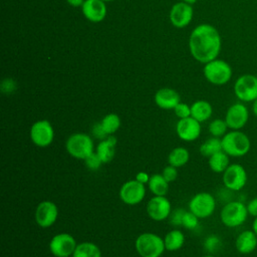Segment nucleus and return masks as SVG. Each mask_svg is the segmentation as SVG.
<instances>
[{
  "label": "nucleus",
  "mask_w": 257,
  "mask_h": 257,
  "mask_svg": "<svg viewBox=\"0 0 257 257\" xmlns=\"http://www.w3.org/2000/svg\"><path fill=\"white\" fill-rule=\"evenodd\" d=\"M221 46L222 39L219 31L208 23L195 27L189 38V49L192 56L204 64L217 58Z\"/></svg>",
  "instance_id": "f257e3e1"
},
{
  "label": "nucleus",
  "mask_w": 257,
  "mask_h": 257,
  "mask_svg": "<svg viewBox=\"0 0 257 257\" xmlns=\"http://www.w3.org/2000/svg\"><path fill=\"white\" fill-rule=\"evenodd\" d=\"M222 151L230 158H242L246 156L251 149V141L242 130H230L221 138Z\"/></svg>",
  "instance_id": "f03ea898"
},
{
  "label": "nucleus",
  "mask_w": 257,
  "mask_h": 257,
  "mask_svg": "<svg viewBox=\"0 0 257 257\" xmlns=\"http://www.w3.org/2000/svg\"><path fill=\"white\" fill-rule=\"evenodd\" d=\"M249 217L246 204L240 200H232L223 205L220 211V220L228 228L242 226Z\"/></svg>",
  "instance_id": "7ed1b4c3"
},
{
  "label": "nucleus",
  "mask_w": 257,
  "mask_h": 257,
  "mask_svg": "<svg viewBox=\"0 0 257 257\" xmlns=\"http://www.w3.org/2000/svg\"><path fill=\"white\" fill-rule=\"evenodd\" d=\"M135 248L141 257H161L166 250L164 239L152 232L140 234L135 241Z\"/></svg>",
  "instance_id": "20e7f679"
},
{
  "label": "nucleus",
  "mask_w": 257,
  "mask_h": 257,
  "mask_svg": "<svg viewBox=\"0 0 257 257\" xmlns=\"http://www.w3.org/2000/svg\"><path fill=\"white\" fill-rule=\"evenodd\" d=\"M65 149L70 157L84 161L94 152V143L89 135L85 133H74L67 138Z\"/></svg>",
  "instance_id": "39448f33"
},
{
  "label": "nucleus",
  "mask_w": 257,
  "mask_h": 257,
  "mask_svg": "<svg viewBox=\"0 0 257 257\" xmlns=\"http://www.w3.org/2000/svg\"><path fill=\"white\" fill-rule=\"evenodd\" d=\"M203 72L205 78L214 85L228 83L233 74L231 65L227 61L218 58L205 63Z\"/></svg>",
  "instance_id": "423d86ee"
},
{
  "label": "nucleus",
  "mask_w": 257,
  "mask_h": 257,
  "mask_svg": "<svg viewBox=\"0 0 257 257\" xmlns=\"http://www.w3.org/2000/svg\"><path fill=\"white\" fill-rule=\"evenodd\" d=\"M188 205L189 211L195 214L199 219H205L214 214L217 201L211 193L200 192L191 198Z\"/></svg>",
  "instance_id": "0eeeda50"
},
{
  "label": "nucleus",
  "mask_w": 257,
  "mask_h": 257,
  "mask_svg": "<svg viewBox=\"0 0 257 257\" xmlns=\"http://www.w3.org/2000/svg\"><path fill=\"white\" fill-rule=\"evenodd\" d=\"M233 90L239 101L253 102L257 98V76L250 73L239 76L234 83Z\"/></svg>",
  "instance_id": "6e6552de"
},
{
  "label": "nucleus",
  "mask_w": 257,
  "mask_h": 257,
  "mask_svg": "<svg viewBox=\"0 0 257 257\" xmlns=\"http://www.w3.org/2000/svg\"><path fill=\"white\" fill-rule=\"evenodd\" d=\"M222 181L225 188L233 192H239L246 186L248 175L242 165L233 163L222 174Z\"/></svg>",
  "instance_id": "1a4fd4ad"
},
{
  "label": "nucleus",
  "mask_w": 257,
  "mask_h": 257,
  "mask_svg": "<svg viewBox=\"0 0 257 257\" xmlns=\"http://www.w3.org/2000/svg\"><path fill=\"white\" fill-rule=\"evenodd\" d=\"M29 137L35 146L46 148L50 146L54 140V128L49 120L39 119L30 126Z\"/></svg>",
  "instance_id": "9d476101"
},
{
  "label": "nucleus",
  "mask_w": 257,
  "mask_h": 257,
  "mask_svg": "<svg viewBox=\"0 0 257 257\" xmlns=\"http://www.w3.org/2000/svg\"><path fill=\"white\" fill-rule=\"evenodd\" d=\"M76 245L77 243L71 234L58 233L50 239L48 247L54 257H71Z\"/></svg>",
  "instance_id": "9b49d317"
},
{
  "label": "nucleus",
  "mask_w": 257,
  "mask_h": 257,
  "mask_svg": "<svg viewBox=\"0 0 257 257\" xmlns=\"http://www.w3.org/2000/svg\"><path fill=\"white\" fill-rule=\"evenodd\" d=\"M249 117L250 112L247 105L242 101H238L227 108L224 119L229 130L239 131L247 124Z\"/></svg>",
  "instance_id": "f8f14e48"
},
{
  "label": "nucleus",
  "mask_w": 257,
  "mask_h": 257,
  "mask_svg": "<svg viewBox=\"0 0 257 257\" xmlns=\"http://www.w3.org/2000/svg\"><path fill=\"white\" fill-rule=\"evenodd\" d=\"M146 186L135 180H130L123 183L119 189L118 196L122 203L135 206L140 204L146 196Z\"/></svg>",
  "instance_id": "ddd939ff"
},
{
  "label": "nucleus",
  "mask_w": 257,
  "mask_h": 257,
  "mask_svg": "<svg viewBox=\"0 0 257 257\" xmlns=\"http://www.w3.org/2000/svg\"><path fill=\"white\" fill-rule=\"evenodd\" d=\"M148 216L157 222L168 219L172 213V205L166 196H154L146 206Z\"/></svg>",
  "instance_id": "4468645a"
},
{
  "label": "nucleus",
  "mask_w": 257,
  "mask_h": 257,
  "mask_svg": "<svg viewBox=\"0 0 257 257\" xmlns=\"http://www.w3.org/2000/svg\"><path fill=\"white\" fill-rule=\"evenodd\" d=\"M35 222L41 228H48L52 226L58 218L57 205L52 201H42L35 209Z\"/></svg>",
  "instance_id": "2eb2a0df"
},
{
  "label": "nucleus",
  "mask_w": 257,
  "mask_h": 257,
  "mask_svg": "<svg viewBox=\"0 0 257 257\" xmlns=\"http://www.w3.org/2000/svg\"><path fill=\"white\" fill-rule=\"evenodd\" d=\"M176 133L179 139L185 142H194L196 141L202 133L201 122L195 119L192 116L181 118L177 121Z\"/></svg>",
  "instance_id": "dca6fc26"
},
{
  "label": "nucleus",
  "mask_w": 257,
  "mask_h": 257,
  "mask_svg": "<svg viewBox=\"0 0 257 257\" xmlns=\"http://www.w3.org/2000/svg\"><path fill=\"white\" fill-rule=\"evenodd\" d=\"M193 8L186 2H178L174 4L170 11V21L177 28H183L190 24L193 19Z\"/></svg>",
  "instance_id": "f3484780"
},
{
  "label": "nucleus",
  "mask_w": 257,
  "mask_h": 257,
  "mask_svg": "<svg viewBox=\"0 0 257 257\" xmlns=\"http://www.w3.org/2000/svg\"><path fill=\"white\" fill-rule=\"evenodd\" d=\"M82 14L90 22H100L106 16V5L102 0H84L81 6Z\"/></svg>",
  "instance_id": "a211bd4d"
},
{
  "label": "nucleus",
  "mask_w": 257,
  "mask_h": 257,
  "mask_svg": "<svg viewBox=\"0 0 257 257\" xmlns=\"http://www.w3.org/2000/svg\"><path fill=\"white\" fill-rule=\"evenodd\" d=\"M235 248L242 255L253 253L257 248V236L252 229L241 231L235 239Z\"/></svg>",
  "instance_id": "6ab92c4d"
},
{
  "label": "nucleus",
  "mask_w": 257,
  "mask_h": 257,
  "mask_svg": "<svg viewBox=\"0 0 257 257\" xmlns=\"http://www.w3.org/2000/svg\"><path fill=\"white\" fill-rule=\"evenodd\" d=\"M155 102L162 109H174L181 101L179 93L170 87H163L155 93Z\"/></svg>",
  "instance_id": "aec40b11"
},
{
  "label": "nucleus",
  "mask_w": 257,
  "mask_h": 257,
  "mask_svg": "<svg viewBox=\"0 0 257 257\" xmlns=\"http://www.w3.org/2000/svg\"><path fill=\"white\" fill-rule=\"evenodd\" d=\"M116 138L113 136H108L107 138L100 140L96 146L95 153L101 160L103 164H107L112 161L115 154Z\"/></svg>",
  "instance_id": "412c9836"
},
{
  "label": "nucleus",
  "mask_w": 257,
  "mask_h": 257,
  "mask_svg": "<svg viewBox=\"0 0 257 257\" xmlns=\"http://www.w3.org/2000/svg\"><path fill=\"white\" fill-rule=\"evenodd\" d=\"M213 114L212 104L204 99L196 100L191 105V116L200 122L208 120Z\"/></svg>",
  "instance_id": "4be33fe9"
},
{
  "label": "nucleus",
  "mask_w": 257,
  "mask_h": 257,
  "mask_svg": "<svg viewBox=\"0 0 257 257\" xmlns=\"http://www.w3.org/2000/svg\"><path fill=\"white\" fill-rule=\"evenodd\" d=\"M208 165L212 172L223 174L230 165V157L224 151H220L208 158Z\"/></svg>",
  "instance_id": "5701e85b"
},
{
  "label": "nucleus",
  "mask_w": 257,
  "mask_h": 257,
  "mask_svg": "<svg viewBox=\"0 0 257 257\" xmlns=\"http://www.w3.org/2000/svg\"><path fill=\"white\" fill-rule=\"evenodd\" d=\"M164 243L166 250L177 251L181 249L185 244V235L179 229H173L169 231L164 237Z\"/></svg>",
  "instance_id": "b1692460"
},
{
  "label": "nucleus",
  "mask_w": 257,
  "mask_h": 257,
  "mask_svg": "<svg viewBox=\"0 0 257 257\" xmlns=\"http://www.w3.org/2000/svg\"><path fill=\"white\" fill-rule=\"evenodd\" d=\"M169 184L162 174H154L148 183V188L154 196H166L169 192Z\"/></svg>",
  "instance_id": "393cba45"
},
{
  "label": "nucleus",
  "mask_w": 257,
  "mask_h": 257,
  "mask_svg": "<svg viewBox=\"0 0 257 257\" xmlns=\"http://www.w3.org/2000/svg\"><path fill=\"white\" fill-rule=\"evenodd\" d=\"M71 257H101V251L95 243L84 241L77 243Z\"/></svg>",
  "instance_id": "a878e982"
},
{
  "label": "nucleus",
  "mask_w": 257,
  "mask_h": 257,
  "mask_svg": "<svg viewBox=\"0 0 257 257\" xmlns=\"http://www.w3.org/2000/svg\"><path fill=\"white\" fill-rule=\"evenodd\" d=\"M190 159L189 151L184 147H177L173 149L168 156V163L176 168H181L185 166Z\"/></svg>",
  "instance_id": "bb28decb"
},
{
  "label": "nucleus",
  "mask_w": 257,
  "mask_h": 257,
  "mask_svg": "<svg viewBox=\"0 0 257 257\" xmlns=\"http://www.w3.org/2000/svg\"><path fill=\"white\" fill-rule=\"evenodd\" d=\"M104 133L107 136H113L114 133H116L121 124V120L118 114L114 113V112H110L105 114L101 120L99 121Z\"/></svg>",
  "instance_id": "cd10ccee"
},
{
  "label": "nucleus",
  "mask_w": 257,
  "mask_h": 257,
  "mask_svg": "<svg viewBox=\"0 0 257 257\" xmlns=\"http://www.w3.org/2000/svg\"><path fill=\"white\" fill-rule=\"evenodd\" d=\"M199 151L203 157L210 158L212 155L222 151V144L220 138L211 137L203 142L199 148Z\"/></svg>",
  "instance_id": "c85d7f7f"
},
{
  "label": "nucleus",
  "mask_w": 257,
  "mask_h": 257,
  "mask_svg": "<svg viewBox=\"0 0 257 257\" xmlns=\"http://www.w3.org/2000/svg\"><path fill=\"white\" fill-rule=\"evenodd\" d=\"M228 130L229 127L225 119H222V118H215L208 125V131L210 135L215 138H220V139L223 138L228 132Z\"/></svg>",
  "instance_id": "c756f323"
},
{
  "label": "nucleus",
  "mask_w": 257,
  "mask_h": 257,
  "mask_svg": "<svg viewBox=\"0 0 257 257\" xmlns=\"http://www.w3.org/2000/svg\"><path fill=\"white\" fill-rule=\"evenodd\" d=\"M204 249L209 253V254H214L216 253L222 246V241L218 235L212 234L206 237L204 240Z\"/></svg>",
  "instance_id": "7c9ffc66"
},
{
  "label": "nucleus",
  "mask_w": 257,
  "mask_h": 257,
  "mask_svg": "<svg viewBox=\"0 0 257 257\" xmlns=\"http://www.w3.org/2000/svg\"><path fill=\"white\" fill-rule=\"evenodd\" d=\"M182 226L188 230H194L199 226V218L191 211H186L183 217Z\"/></svg>",
  "instance_id": "2f4dec72"
},
{
  "label": "nucleus",
  "mask_w": 257,
  "mask_h": 257,
  "mask_svg": "<svg viewBox=\"0 0 257 257\" xmlns=\"http://www.w3.org/2000/svg\"><path fill=\"white\" fill-rule=\"evenodd\" d=\"M83 162H84V164H85V167H86L87 169L91 170V171L98 170V169L101 167V165L103 164V163L101 162V160L99 159V157L97 156V154L95 153V151H94L91 155H89Z\"/></svg>",
  "instance_id": "473e14b6"
},
{
  "label": "nucleus",
  "mask_w": 257,
  "mask_h": 257,
  "mask_svg": "<svg viewBox=\"0 0 257 257\" xmlns=\"http://www.w3.org/2000/svg\"><path fill=\"white\" fill-rule=\"evenodd\" d=\"M0 89L4 94H11L17 89V83L13 78H4L1 82Z\"/></svg>",
  "instance_id": "72a5a7b5"
},
{
  "label": "nucleus",
  "mask_w": 257,
  "mask_h": 257,
  "mask_svg": "<svg viewBox=\"0 0 257 257\" xmlns=\"http://www.w3.org/2000/svg\"><path fill=\"white\" fill-rule=\"evenodd\" d=\"M174 112L179 117V119L189 117V116H191V105H188L187 103H184V102L180 101L175 106Z\"/></svg>",
  "instance_id": "f704fd0d"
},
{
  "label": "nucleus",
  "mask_w": 257,
  "mask_h": 257,
  "mask_svg": "<svg viewBox=\"0 0 257 257\" xmlns=\"http://www.w3.org/2000/svg\"><path fill=\"white\" fill-rule=\"evenodd\" d=\"M162 176L166 179V181L168 183H172V182L176 181V179L178 178V168L168 165L167 167L164 168V170L162 172Z\"/></svg>",
  "instance_id": "c9c22d12"
},
{
  "label": "nucleus",
  "mask_w": 257,
  "mask_h": 257,
  "mask_svg": "<svg viewBox=\"0 0 257 257\" xmlns=\"http://www.w3.org/2000/svg\"><path fill=\"white\" fill-rule=\"evenodd\" d=\"M185 210L182 208H179L177 210H175L173 213H171L170 215V223L173 226H182V221H183V217L185 214Z\"/></svg>",
  "instance_id": "e433bc0d"
},
{
  "label": "nucleus",
  "mask_w": 257,
  "mask_h": 257,
  "mask_svg": "<svg viewBox=\"0 0 257 257\" xmlns=\"http://www.w3.org/2000/svg\"><path fill=\"white\" fill-rule=\"evenodd\" d=\"M91 133H92L93 137L96 138V139H98V140H103V139H105V138L108 137V136L104 133V131H103V128H102L100 122H97V123H94V124H93V126H92V128H91Z\"/></svg>",
  "instance_id": "4c0bfd02"
},
{
  "label": "nucleus",
  "mask_w": 257,
  "mask_h": 257,
  "mask_svg": "<svg viewBox=\"0 0 257 257\" xmlns=\"http://www.w3.org/2000/svg\"><path fill=\"white\" fill-rule=\"evenodd\" d=\"M246 207H247V211H248L249 216H251L253 218L257 217V197H254V198L250 199L247 202Z\"/></svg>",
  "instance_id": "58836bf2"
},
{
  "label": "nucleus",
  "mask_w": 257,
  "mask_h": 257,
  "mask_svg": "<svg viewBox=\"0 0 257 257\" xmlns=\"http://www.w3.org/2000/svg\"><path fill=\"white\" fill-rule=\"evenodd\" d=\"M150 178H151V176H149V174L146 173V172H139V173L136 175V180H137L138 182L144 184V185H146V184L149 183Z\"/></svg>",
  "instance_id": "ea45409f"
},
{
  "label": "nucleus",
  "mask_w": 257,
  "mask_h": 257,
  "mask_svg": "<svg viewBox=\"0 0 257 257\" xmlns=\"http://www.w3.org/2000/svg\"><path fill=\"white\" fill-rule=\"evenodd\" d=\"M67 3L72 7H79L82 6L84 0H66Z\"/></svg>",
  "instance_id": "a19ab883"
},
{
  "label": "nucleus",
  "mask_w": 257,
  "mask_h": 257,
  "mask_svg": "<svg viewBox=\"0 0 257 257\" xmlns=\"http://www.w3.org/2000/svg\"><path fill=\"white\" fill-rule=\"evenodd\" d=\"M252 112L257 117V98L252 102Z\"/></svg>",
  "instance_id": "79ce46f5"
},
{
  "label": "nucleus",
  "mask_w": 257,
  "mask_h": 257,
  "mask_svg": "<svg viewBox=\"0 0 257 257\" xmlns=\"http://www.w3.org/2000/svg\"><path fill=\"white\" fill-rule=\"evenodd\" d=\"M252 230H253V232L256 234V236H257V217H255L254 218V220H253V222H252V228H251Z\"/></svg>",
  "instance_id": "37998d69"
},
{
  "label": "nucleus",
  "mask_w": 257,
  "mask_h": 257,
  "mask_svg": "<svg viewBox=\"0 0 257 257\" xmlns=\"http://www.w3.org/2000/svg\"><path fill=\"white\" fill-rule=\"evenodd\" d=\"M183 1L186 2V3H188V4H190V5H192V4H194V3L197 2V0H183Z\"/></svg>",
  "instance_id": "c03bdc74"
},
{
  "label": "nucleus",
  "mask_w": 257,
  "mask_h": 257,
  "mask_svg": "<svg viewBox=\"0 0 257 257\" xmlns=\"http://www.w3.org/2000/svg\"><path fill=\"white\" fill-rule=\"evenodd\" d=\"M203 257H216V256L214 254H207V255H205Z\"/></svg>",
  "instance_id": "a18cd8bd"
},
{
  "label": "nucleus",
  "mask_w": 257,
  "mask_h": 257,
  "mask_svg": "<svg viewBox=\"0 0 257 257\" xmlns=\"http://www.w3.org/2000/svg\"><path fill=\"white\" fill-rule=\"evenodd\" d=\"M102 1H104V2H110V1H113V0H102Z\"/></svg>",
  "instance_id": "49530a36"
}]
</instances>
